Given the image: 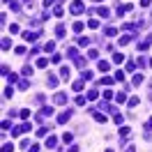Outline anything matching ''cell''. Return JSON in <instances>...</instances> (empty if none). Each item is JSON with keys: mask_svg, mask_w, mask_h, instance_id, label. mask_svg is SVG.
Instances as JSON below:
<instances>
[{"mask_svg": "<svg viewBox=\"0 0 152 152\" xmlns=\"http://www.w3.org/2000/svg\"><path fill=\"white\" fill-rule=\"evenodd\" d=\"M113 120H115V124H122V115H120V113H115V118H113Z\"/></svg>", "mask_w": 152, "mask_h": 152, "instance_id": "db71d44e", "label": "cell"}, {"mask_svg": "<svg viewBox=\"0 0 152 152\" xmlns=\"http://www.w3.org/2000/svg\"><path fill=\"white\" fill-rule=\"evenodd\" d=\"M46 83H49V88H58V78H56L53 74H49V78H46Z\"/></svg>", "mask_w": 152, "mask_h": 152, "instance_id": "5bb4252c", "label": "cell"}, {"mask_svg": "<svg viewBox=\"0 0 152 152\" xmlns=\"http://www.w3.org/2000/svg\"><path fill=\"white\" fill-rule=\"evenodd\" d=\"M81 78H83V81H90V78H92V71H88V69H83V74H81Z\"/></svg>", "mask_w": 152, "mask_h": 152, "instance_id": "4dcf8cb0", "label": "cell"}, {"mask_svg": "<svg viewBox=\"0 0 152 152\" xmlns=\"http://www.w3.org/2000/svg\"><path fill=\"white\" fill-rule=\"evenodd\" d=\"M85 60H88V58H85ZM85 60H83V58H76L74 62H76V67H81V69H83V67H85Z\"/></svg>", "mask_w": 152, "mask_h": 152, "instance_id": "7bdbcfd3", "label": "cell"}, {"mask_svg": "<svg viewBox=\"0 0 152 152\" xmlns=\"http://www.w3.org/2000/svg\"><path fill=\"white\" fill-rule=\"evenodd\" d=\"M143 81H145V76H143V74H136V76H134V81H131V85H141Z\"/></svg>", "mask_w": 152, "mask_h": 152, "instance_id": "d6986e66", "label": "cell"}, {"mask_svg": "<svg viewBox=\"0 0 152 152\" xmlns=\"http://www.w3.org/2000/svg\"><path fill=\"white\" fill-rule=\"evenodd\" d=\"M44 51H46V53H56V44H53V42H49V44L44 46Z\"/></svg>", "mask_w": 152, "mask_h": 152, "instance_id": "d4e9b609", "label": "cell"}, {"mask_svg": "<svg viewBox=\"0 0 152 152\" xmlns=\"http://www.w3.org/2000/svg\"><path fill=\"white\" fill-rule=\"evenodd\" d=\"M115 99H118V101H120V104H124V101H129V99H127V97H124V92H120V94H118V97H115Z\"/></svg>", "mask_w": 152, "mask_h": 152, "instance_id": "bcb514c9", "label": "cell"}, {"mask_svg": "<svg viewBox=\"0 0 152 152\" xmlns=\"http://www.w3.org/2000/svg\"><path fill=\"white\" fill-rule=\"evenodd\" d=\"M23 2H28V5H30V0H23Z\"/></svg>", "mask_w": 152, "mask_h": 152, "instance_id": "e7e4bbea", "label": "cell"}, {"mask_svg": "<svg viewBox=\"0 0 152 152\" xmlns=\"http://www.w3.org/2000/svg\"><path fill=\"white\" fill-rule=\"evenodd\" d=\"M127 152H136V150H134V145H127Z\"/></svg>", "mask_w": 152, "mask_h": 152, "instance_id": "680465c9", "label": "cell"}, {"mask_svg": "<svg viewBox=\"0 0 152 152\" xmlns=\"http://www.w3.org/2000/svg\"><path fill=\"white\" fill-rule=\"evenodd\" d=\"M56 145H58V138L56 136H49L46 138V148H56Z\"/></svg>", "mask_w": 152, "mask_h": 152, "instance_id": "ffe728a7", "label": "cell"}, {"mask_svg": "<svg viewBox=\"0 0 152 152\" xmlns=\"http://www.w3.org/2000/svg\"><path fill=\"white\" fill-rule=\"evenodd\" d=\"M60 60H62V56H60V53H53V56H51V62H56V65H58Z\"/></svg>", "mask_w": 152, "mask_h": 152, "instance_id": "ee69618b", "label": "cell"}, {"mask_svg": "<svg viewBox=\"0 0 152 152\" xmlns=\"http://www.w3.org/2000/svg\"><path fill=\"white\" fill-rule=\"evenodd\" d=\"M150 44H152V37H145L143 42H138V51H148Z\"/></svg>", "mask_w": 152, "mask_h": 152, "instance_id": "8992f818", "label": "cell"}, {"mask_svg": "<svg viewBox=\"0 0 152 152\" xmlns=\"http://www.w3.org/2000/svg\"><path fill=\"white\" fill-rule=\"evenodd\" d=\"M21 120H23V122L30 120V111H28V108H23V111H21Z\"/></svg>", "mask_w": 152, "mask_h": 152, "instance_id": "4316f807", "label": "cell"}, {"mask_svg": "<svg viewBox=\"0 0 152 152\" xmlns=\"http://www.w3.org/2000/svg\"><path fill=\"white\" fill-rule=\"evenodd\" d=\"M51 115H53V108H51V106H44V108L35 115V122H44L46 118H51Z\"/></svg>", "mask_w": 152, "mask_h": 152, "instance_id": "7a4b0ae2", "label": "cell"}, {"mask_svg": "<svg viewBox=\"0 0 152 152\" xmlns=\"http://www.w3.org/2000/svg\"><path fill=\"white\" fill-rule=\"evenodd\" d=\"M129 134H131V129L129 127H120V138L124 141V138H129Z\"/></svg>", "mask_w": 152, "mask_h": 152, "instance_id": "ac0fdd59", "label": "cell"}, {"mask_svg": "<svg viewBox=\"0 0 152 152\" xmlns=\"http://www.w3.org/2000/svg\"><path fill=\"white\" fill-rule=\"evenodd\" d=\"M5 78H7L9 83H19V76H16V74H9V76H5Z\"/></svg>", "mask_w": 152, "mask_h": 152, "instance_id": "8d00e7d4", "label": "cell"}, {"mask_svg": "<svg viewBox=\"0 0 152 152\" xmlns=\"http://www.w3.org/2000/svg\"><path fill=\"white\" fill-rule=\"evenodd\" d=\"M12 94H14V88H5V97H7V99H9Z\"/></svg>", "mask_w": 152, "mask_h": 152, "instance_id": "f907efd6", "label": "cell"}, {"mask_svg": "<svg viewBox=\"0 0 152 152\" xmlns=\"http://www.w3.org/2000/svg\"><path fill=\"white\" fill-rule=\"evenodd\" d=\"M67 56L76 60V58H78V49H74V46H71V49H67Z\"/></svg>", "mask_w": 152, "mask_h": 152, "instance_id": "603a6c76", "label": "cell"}, {"mask_svg": "<svg viewBox=\"0 0 152 152\" xmlns=\"http://www.w3.org/2000/svg\"><path fill=\"white\" fill-rule=\"evenodd\" d=\"M2 2H7V5H9V2H12V0H2Z\"/></svg>", "mask_w": 152, "mask_h": 152, "instance_id": "94428289", "label": "cell"}, {"mask_svg": "<svg viewBox=\"0 0 152 152\" xmlns=\"http://www.w3.org/2000/svg\"><path fill=\"white\" fill-rule=\"evenodd\" d=\"M9 7H12V12H21V5H19V2H14V0L9 2Z\"/></svg>", "mask_w": 152, "mask_h": 152, "instance_id": "e575fe53", "label": "cell"}, {"mask_svg": "<svg viewBox=\"0 0 152 152\" xmlns=\"http://www.w3.org/2000/svg\"><path fill=\"white\" fill-rule=\"evenodd\" d=\"M21 74H23L26 78H30L32 74H35V69H32V65H23V69H21Z\"/></svg>", "mask_w": 152, "mask_h": 152, "instance_id": "52a82bcc", "label": "cell"}, {"mask_svg": "<svg viewBox=\"0 0 152 152\" xmlns=\"http://www.w3.org/2000/svg\"><path fill=\"white\" fill-rule=\"evenodd\" d=\"M150 2H152V0H141V5H143V7H148Z\"/></svg>", "mask_w": 152, "mask_h": 152, "instance_id": "6f0895ef", "label": "cell"}, {"mask_svg": "<svg viewBox=\"0 0 152 152\" xmlns=\"http://www.w3.org/2000/svg\"><path fill=\"white\" fill-rule=\"evenodd\" d=\"M138 101H141V99H138V97H131V99H129V101H127V104H129V106H136V104H138Z\"/></svg>", "mask_w": 152, "mask_h": 152, "instance_id": "c3c4849f", "label": "cell"}, {"mask_svg": "<svg viewBox=\"0 0 152 152\" xmlns=\"http://www.w3.org/2000/svg\"><path fill=\"white\" fill-rule=\"evenodd\" d=\"M131 39H134V35L129 32V35H122V37H120V39H118V42H120V46H124V44H129Z\"/></svg>", "mask_w": 152, "mask_h": 152, "instance_id": "7c38bea8", "label": "cell"}, {"mask_svg": "<svg viewBox=\"0 0 152 152\" xmlns=\"http://www.w3.org/2000/svg\"><path fill=\"white\" fill-rule=\"evenodd\" d=\"M46 65H49V60H46V58H39V60H37V67H39V69H44Z\"/></svg>", "mask_w": 152, "mask_h": 152, "instance_id": "1f68e13d", "label": "cell"}, {"mask_svg": "<svg viewBox=\"0 0 152 152\" xmlns=\"http://www.w3.org/2000/svg\"><path fill=\"white\" fill-rule=\"evenodd\" d=\"M14 53H16V56H26V46H16Z\"/></svg>", "mask_w": 152, "mask_h": 152, "instance_id": "d590c367", "label": "cell"}, {"mask_svg": "<svg viewBox=\"0 0 152 152\" xmlns=\"http://www.w3.org/2000/svg\"><path fill=\"white\" fill-rule=\"evenodd\" d=\"M136 69V62L134 60H127V71H134Z\"/></svg>", "mask_w": 152, "mask_h": 152, "instance_id": "ab89813d", "label": "cell"}, {"mask_svg": "<svg viewBox=\"0 0 152 152\" xmlns=\"http://www.w3.org/2000/svg\"><path fill=\"white\" fill-rule=\"evenodd\" d=\"M136 65H138V67H141V69H143V67H145V65H148V62H145V58H138V62H136Z\"/></svg>", "mask_w": 152, "mask_h": 152, "instance_id": "f5cc1de1", "label": "cell"}, {"mask_svg": "<svg viewBox=\"0 0 152 152\" xmlns=\"http://www.w3.org/2000/svg\"><path fill=\"white\" fill-rule=\"evenodd\" d=\"M104 35H106V37H115V35H118V28L108 26V28H104Z\"/></svg>", "mask_w": 152, "mask_h": 152, "instance_id": "4fadbf2b", "label": "cell"}, {"mask_svg": "<svg viewBox=\"0 0 152 152\" xmlns=\"http://www.w3.org/2000/svg\"><path fill=\"white\" fill-rule=\"evenodd\" d=\"M76 42H78V46H83V49H85V46H90V37H78V39H76Z\"/></svg>", "mask_w": 152, "mask_h": 152, "instance_id": "2e32d148", "label": "cell"}, {"mask_svg": "<svg viewBox=\"0 0 152 152\" xmlns=\"http://www.w3.org/2000/svg\"><path fill=\"white\" fill-rule=\"evenodd\" d=\"M67 152H78V145H69V150Z\"/></svg>", "mask_w": 152, "mask_h": 152, "instance_id": "9f6ffc18", "label": "cell"}, {"mask_svg": "<svg viewBox=\"0 0 152 152\" xmlns=\"http://www.w3.org/2000/svg\"><path fill=\"white\" fill-rule=\"evenodd\" d=\"M37 37H39V30H37V32H30V30H26V32H23V39H26L28 44L37 42Z\"/></svg>", "mask_w": 152, "mask_h": 152, "instance_id": "277c9868", "label": "cell"}, {"mask_svg": "<svg viewBox=\"0 0 152 152\" xmlns=\"http://www.w3.org/2000/svg\"><path fill=\"white\" fill-rule=\"evenodd\" d=\"M106 152H113V150H106Z\"/></svg>", "mask_w": 152, "mask_h": 152, "instance_id": "03108f58", "label": "cell"}, {"mask_svg": "<svg viewBox=\"0 0 152 152\" xmlns=\"http://www.w3.org/2000/svg\"><path fill=\"white\" fill-rule=\"evenodd\" d=\"M69 74H71V69H69L67 65H62V67H60V78H65V81H67V78H69Z\"/></svg>", "mask_w": 152, "mask_h": 152, "instance_id": "9c48e42d", "label": "cell"}, {"mask_svg": "<svg viewBox=\"0 0 152 152\" xmlns=\"http://www.w3.org/2000/svg\"><path fill=\"white\" fill-rule=\"evenodd\" d=\"M2 152H14V143H5L2 145Z\"/></svg>", "mask_w": 152, "mask_h": 152, "instance_id": "d6a6232c", "label": "cell"}, {"mask_svg": "<svg viewBox=\"0 0 152 152\" xmlns=\"http://www.w3.org/2000/svg\"><path fill=\"white\" fill-rule=\"evenodd\" d=\"M88 113H92V118H94V120H97V122H101V124L106 122V115H101V113H97V111H92V108H90V111H88Z\"/></svg>", "mask_w": 152, "mask_h": 152, "instance_id": "30bf717a", "label": "cell"}, {"mask_svg": "<svg viewBox=\"0 0 152 152\" xmlns=\"http://www.w3.org/2000/svg\"><path fill=\"white\" fill-rule=\"evenodd\" d=\"M111 83H113V78H111V76H104V78L99 81V85H106V88H108Z\"/></svg>", "mask_w": 152, "mask_h": 152, "instance_id": "484cf974", "label": "cell"}, {"mask_svg": "<svg viewBox=\"0 0 152 152\" xmlns=\"http://www.w3.org/2000/svg\"><path fill=\"white\" fill-rule=\"evenodd\" d=\"M85 97H88V99H97L99 94H97V90H90V92H88V94H85Z\"/></svg>", "mask_w": 152, "mask_h": 152, "instance_id": "7dc6e473", "label": "cell"}, {"mask_svg": "<svg viewBox=\"0 0 152 152\" xmlns=\"http://www.w3.org/2000/svg\"><path fill=\"white\" fill-rule=\"evenodd\" d=\"M21 148H23V150H28V148H30V141H28V138H23V141H21Z\"/></svg>", "mask_w": 152, "mask_h": 152, "instance_id": "681fc988", "label": "cell"}, {"mask_svg": "<svg viewBox=\"0 0 152 152\" xmlns=\"http://www.w3.org/2000/svg\"><path fill=\"white\" fill-rule=\"evenodd\" d=\"M145 124H148V127H152V118H150V120H148V122H145Z\"/></svg>", "mask_w": 152, "mask_h": 152, "instance_id": "91938a15", "label": "cell"}, {"mask_svg": "<svg viewBox=\"0 0 152 152\" xmlns=\"http://www.w3.org/2000/svg\"><path fill=\"white\" fill-rule=\"evenodd\" d=\"M88 26L94 30V28H99V21H97V19H90V21H88Z\"/></svg>", "mask_w": 152, "mask_h": 152, "instance_id": "60d3db41", "label": "cell"}, {"mask_svg": "<svg viewBox=\"0 0 152 152\" xmlns=\"http://www.w3.org/2000/svg\"><path fill=\"white\" fill-rule=\"evenodd\" d=\"M85 99H88V97H83V94H78V97H76V99H74V101H76V104H78V106H83V104H85Z\"/></svg>", "mask_w": 152, "mask_h": 152, "instance_id": "74e56055", "label": "cell"}, {"mask_svg": "<svg viewBox=\"0 0 152 152\" xmlns=\"http://www.w3.org/2000/svg\"><path fill=\"white\" fill-rule=\"evenodd\" d=\"M92 2H101V0H92Z\"/></svg>", "mask_w": 152, "mask_h": 152, "instance_id": "be15d7a7", "label": "cell"}, {"mask_svg": "<svg viewBox=\"0 0 152 152\" xmlns=\"http://www.w3.org/2000/svg\"><path fill=\"white\" fill-rule=\"evenodd\" d=\"M28 88H30V81H28V78L23 76V78L19 81V90H28Z\"/></svg>", "mask_w": 152, "mask_h": 152, "instance_id": "9a60e30c", "label": "cell"}, {"mask_svg": "<svg viewBox=\"0 0 152 152\" xmlns=\"http://www.w3.org/2000/svg\"><path fill=\"white\" fill-rule=\"evenodd\" d=\"M56 35H58L60 39H62V37H65V26H62V23H60V26H58V28H56Z\"/></svg>", "mask_w": 152, "mask_h": 152, "instance_id": "f546056e", "label": "cell"}, {"mask_svg": "<svg viewBox=\"0 0 152 152\" xmlns=\"http://www.w3.org/2000/svg\"><path fill=\"white\" fill-rule=\"evenodd\" d=\"M111 69V62H106V60H99V71H108Z\"/></svg>", "mask_w": 152, "mask_h": 152, "instance_id": "44dd1931", "label": "cell"}, {"mask_svg": "<svg viewBox=\"0 0 152 152\" xmlns=\"http://www.w3.org/2000/svg\"><path fill=\"white\" fill-rule=\"evenodd\" d=\"M113 78H115V81H120V83H122V81H124V71H122V69H120V71H115V76H113Z\"/></svg>", "mask_w": 152, "mask_h": 152, "instance_id": "836d02e7", "label": "cell"}, {"mask_svg": "<svg viewBox=\"0 0 152 152\" xmlns=\"http://www.w3.org/2000/svg\"><path fill=\"white\" fill-rule=\"evenodd\" d=\"M113 62H118V65L124 62V53H115V56H113Z\"/></svg>", "mask_w": 152, "mask_h": 152, "instance_id": "f1b7e54d", "label": "cell"}, {"mask_svg": "<svg viewBox=\"0 0 152 152\" xmlns=\"http://www.w3.org/2000/svg\"><path fill=\"white\" fill-rule=\"evenodd\" d=\"M69 12H71V14H81V12H85V5H83V0H74V2L69 5Z\"/></svg>", "mask_w": 152, "mask_h": 152, "instance_id": "3957f363", "label": "cell"}, {"mask_svg": "<svg viewBox=\"0 0 152 152\" xmlns=\"http://www.w3.org/2000/svg\"><path fill=\"white\" fill-rule=\"evenodd\" d=\"M71 30H74V32H81V30H83V21H74Z\"/></svg>", "mask_w": 152, "mask_h": 152, "instance_id": "cb8c5ba5", "label": "cell"}, {"mask_svg": "<svg viewBox=\"0 0 152 152\" xmlns=\"http://www.w3.org/2000/svg\"><path fill=\"white\" fill-rule=\"evenodd\" d=\"M71 113H74L71 108H67V111H62L60 115H58V124H65V122H67L69 118H71Z\"/></svg>", "mask_w": 152, "mask_h": 152, "instance_id": "5b68a950", "label": "cell"}, {"mask_svg": "<svg viewBox=\"0 0 152 152\" xmlns=\"http://www.w3.org/2000/svg\"><path fill=\"white\" fill-rule=\"evenodd\" d=\"M53 101H56V104H67V94H65V92H56Z\"/></svg>", "mask_w": 152, "mask_h": 152, "instance_id": "ba28073f", "label": "cell"}, {"mask_svg": "<svg viewBox=\"0 0 152 152\" xmlns=\"http://www.w3.org/2000/svg\"><path fill=\"white\" fill-rule=\"evenodd\" d=\"M83 85H85V81H83V78H78V81H74V85H71V88H74L76 92H81V90H83Z\"/></svg>", "mask_w": 152, "mask_h": 152, "instance_id": "e0dca14e", "label": "cell"}, {"mask_svg": "<svg viewBox=\"0 0 152 152\" xmlns=\"http://www.w3.org/2000/svg\"><path fill=\"white\" fill-rule=\"evenodd\" d=\"M62 141H65V143H71V141H74V136H71V134H67V131H65V134H62Z\"/></svg>", "mask_w": 152, "mask_h": 152, "instance_id": "f35d334b", "label": "cell"}, {"mask_svg": "<svg viewBox=\"0 0 152 152\" xmlns=\"http://www.w3.org/2000/svg\"><path fill=\"white\" fill-rule=\"evenodd\" d=\"M53 2H56V0H44V7H46V9H49V7H51V5H53Z\"/></svg>", "mask_w": 152, "mask_h": 152, "instance_id": "11a10c76", "label": "cell"}, {"mask_svg": "<svg viewBox=\"0 0 152 152\" xmlns=\"http://www.w3.org/2000/svg\"><path fill=\"white\" fill-rule=\"evenodd\" d=\"M21 30V28H19V26H16V23H12V26H9V32H12V35H16V32Z\"/></svg>", "mask_w": 152, "mask_h": 152, "instance_id": "f6af8a7d", "label": "cell"}, {"mask_svg": "<svg viewBox=\"0 0 152 152\" xmlns=\"http://www.w3.org/2000/svg\"><path fill=\"white\" fill-rule=\"evenodd\" d=\"M49 131H51V124H49V127H39V129H37V131H35V134H37V136H39V138H44V136H46V134H49Z\"/></svg>", "mask_w": 152, "mask_h": 152, "instance_id": "8fae6325", "label": "cell"}, {"mask_svg": "<svg viewBox=\"0 0 152 152\" xmlns=\"http://www.w3.org/2000/svg\"><path fill=\"white\" fill-rule=\"evenodd\" d=\"M97 56H99V53H97V49H90V51H88V58H90V60H94Z\"/></svg>", "mask_w": 152, "mask_h": 152, "instance_id": "b9f144b4", "label": "cell"}, {"mask_svg": "<svg viewBox=\"0 0 152 152\" xmlns=\"http://www.w3.org/2000/svg\"><path fill=\"white\" fill-rule=\"evenodd\" d=\"M9 127H12V122H9V120H5V122H2V131H7Z\"/></svg>", "mask_w": 152, "mask_h": 152, "instance_id": "816d5d0a", "label": "cell"}, {"mask_svg": "<svg viewBox=\"0 0 152 152\" xmlns=\"http://www.w3.org/2000/svg\"><path fill=\"white\" fill-rule=\"evenodd\" d=\"M62 12H65L62 5H56V7H53V16H62Z\"/></svg>", "mask_w": 152, "mask_h": 152, "instance_id": "83f0119b", "label": "cell"}, {"mask_svg": "<svg viewBox=\"0 0 152 152\" xmlns=\"http://www.w3.org/2000/svg\"><path fill=\"white\" fill-rule=\"evenodd\" d=\"M26 131H32L30 122H23V124H19V127H12V136H21V134H26Z\"/></svg>", "mask_w": 152, "mask_h": 152, "instance_id": "6da1fadb", "label": "cell"}, {"mask_svg": "<svg viewBox=\"0 0 152 152\" xmlns=\"http://www.w3.org/2000/svg\"><path fill=\"white\" fill-rule=\"evenodd\" d=\"M97 14H99V16H104V19H108V16H111V12H108L106 7H99V9H97Z\"/></svg>", "mask_w": 152, "mask_h": 152, "instance_id": "7402d4cb", "label": "cell"}, {"mask_svg": "<svg viewBox=\"0 0 152 152\" xmlns=\"http://www.w3.org/2000/svg\"><path fill=\"white\" fill-rule=\"evenodd\" d=\"M148 65H150V67H152V58H150V62H148Z\"/></svg>", "mask_w": 152, "mask_h": 152, "instance_id": "6125c7cd", "label": "cell"}]
</instances>
